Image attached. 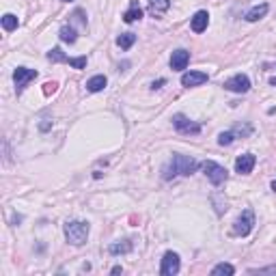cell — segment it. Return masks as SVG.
Returning a JSON list of instances; mask_svg holds the SVG:
<instances>
[{"mask_svg":"<svg viewBox=\"0 0 276 276\" xmlns=\"http://www.w3.org/2000/svg\"><path fill=\"white\" fill-rule=\"evenodd\" d=\"M270 84H272V86H276V78H272V80H270Z\"/></svg>","mask_w":276,"mask_h":276,"instance_id":"cell-30","label":"cell"},{"mask_svg":"<svg viewBox=\"0 0 276 276\" xmlns=\"http://www.w3.org/2000/svg\"><path fill=\"white\" fill-rule=\"evenodd\" d=\"M123 270H121V265H114V268H112V274H121Z\"/></svg>","mask_w":276,"mask_h":276,"instance_id":"cell-28","label":"cell"},{"mask_svg":"<svg viewBox=\"0 0 276 276\" xmlns=\"http://www.w3.org/2000/svg\"><path fill=\"white\" fill-rule=\"evenodd\" d=\"M69 65L76 67V69H84V67H86V56H76V58H69Z\"/></svg>","mask_w":276,"mask_h":276,"instance_id":"cell-24","label":"cell"},{"mask_svg":"<svg viewBox=\"0 0 276 276\" xmlns=\"http://www.w3.org/2000/svg\"><path fill=\"white\" fill-rule=\"evenodd\" d=\"M63 3H72V0H63Z\"/></svg>","mask_w":276,"mask_h":276,"instance_id":"cell-31","label":"cell"},{"mask_svg":"<svg viewBox=\"0 0 276 276\" xmlns=\"http://www.w3.org/2000/svg\"><path fill=\"white\" fill-rule=\"evenodd\" d=\"M272 190H274V192H276V179H274V181H272Z\"/></svg>","mask_w":276,"mask_h":276,"instance_id":"cell-29","label":"cell"},{"mask_svg":"<svg viewBox=\"0 0 276 276\" xmlns=\"http://www.w3.org/2000/svg\"><path fill=\"white\" fill-rule=\"evenodd\" d=\"M106 76H93L91 80H86V91H91V93H100L104 91V86H106Z\"/></svg>","mask_w":276,"mask_h":276,"instance_id":"cell-16","label":"cell"},{"mask_svg":"<svg viewBox=\"0 0 276 276\" xmlns=\"http://www.w3.org/2000/svg\"><path fill=\"white\" fill-rule=\"evenodd\" d=\"M270 11V5L268 3H263V5H257V7H252L248 13H246V22H259L261 17H265Z\"/></svg>","mask_w":276,"mask_h":276,"instance_id":"cell-13","label":"cell"},{"mask_svg":"<svg viewBox=\"0 0 276 276\" xmlns=\"http://www.w3.org/2000/svg\"><path fill=\"white\" fill-rule=\"evenodd\" d=\"M19 26V19L13 15V13H5L3 15V28L7 33H11V31H15V28Z\"/></svg>","mask_w":276,"mask_h":276,"instance_id":"cell-21","label":"cell"},{"mask_svg":"<svg viewBox=\"0 0 276 276\" xmlns=\"http://www.w3.org/2000/svg\"><path fill=\"white\" fill-rule=\"evenodd\" d=\"M173 125H175V130L181 132V134H201V123L190 121L186 114H175Z\"/></svg>","mask_w":276,"mask_h":276,"instance_id":"cell-8","label":"cell"},{"mask_svg":"<svg viewBox=\"0 0 276 276\" xmlns=\"http://www.w3.org/2000/svg\"><path fill=\"white\" fill-rule=\"evenodd\" d=\"M39 74L35 72V69H28V67H17L15 72H13V82H15V91H17V95H22V91L24 88L31 84L35 78H37Z\"/></svg>","mask_w":276,"mask_h":276,"instance_id":"cell-5","label":"cell"},{"mask_svg":"<svg viewBox=\"0 0 276 276\" xmlns=\"http://www.w3.org/2000/svg\"><path fill=\"white\" fill-rule=\"evenodd\" d=\"M48 61H52V63H69V56L61 50V48H52V50L48 52Z\"/></svg>","mask_w":276,"mask_h":276,"instance_id":"cell-19","label":"cell"},{"mask_svg":"<svg viewBox=\"0 0 276 276\" xmlns=\"http://www.w3.org/2000/svg\"><path fill=\"white\" fill-rule=\"evenodd\" d=\"M88 224L82 222V220H69L65 224V238L72 246H82L88 238Z\"/></svg>","mask_w":276,"mask_h":276,"instance_id":"cell-2","label":"cell"},{"mask_svg":"<svg viewBox=\"0 0 276 276\" xmlns=\"http://www.w3.org/2000/svg\"><path fill=\"white\" fill-rule=\"evenodd\" d=\"M222 86L226 88V91H231V93H248L250 91V80H248V76L238 74V76L229 78V80H224Z\"/></svg>","mask_w":276,"mask_h":276,"instance_id":"cell-7","label":"cell"},{"mask_svg":"<svg viewBox=\"0 0 276 276\" xmlns=\"http://www.w3.org/2000/svg\"><path fill=\"white\" fill-rule=\"evenodd\" d=\"M164 82H166V80H164V78H162V80H157V82H153V84H151V88H160V86H162Z\"/></svg>","mask_w":276,"mask_h":276,"instance_id":"cell-27","label":"cell"},{"mask_svg":"<svg viewBox=\"0 0 276 276\" xmlns=\"http://www.w3.org/2000/svg\"><path fill=\"white\" fill-rule=\"evenodd\" d=\"M130 250H132V242H127V240L114 242V244L108 246V252H110V255H127Z\"/></svg>","mask_w":276,"mask_h":276,"instance_id":"cell-17","label":"cell"},{"mask_svg":"<svg viewBox=\"0 0 276 276\" xmlns=\"http://www.w3.org/2000/svg\"><path fill=\"white\" fill-rule=\"evenodd\" d=\"M136 43V35L134 33H123L117 37V45L121 48V50H130V48Z\"/></svg>","mask_w":276,"mask_h":276,"instance_id":"cell-18","label":"cell"},{"mask_svg":"<svg viewBox=\"0 0 276 276\" xmlns=\"http://www.w3.org/2000/svg\"><path fill=\"white\" fill-rule=\"evenodd\" d=\"M190 63V52L188 50H175L171 54V69L173 72H181V69H186Z\"/></svg>","mask_w":276,"mask_h":276,"instance_id":"cell-10","label":"cell"},{"mask_svg":"<svg viewBox=\"0 0 276 276\" xmlns=\"http://www.w3.org/2000/svg\"><path fill=\"white\" fill-rule=\"evenodd\" d=\"M207 24H210V13L207 11H196L194 17H192V22H190L194 33H203L207 28Z\"/></svg>","mask_w":276,"mask_h":276,"instance_id":"cell-12","label":"cell"},{"mask_svg":"<svg viewBox=\"0 0 276 276\" xmlns=\"http://www.w3.org/2000/svg\"><path fill=\"white\" fill-rule=\"evenodd\" d=\"M201 169H203L205 177L214 186H220V183H224L226 179H229V173H226V169H224V166H220L218 162H214V160H205L201 164Z\"/></svg>","mask_w":276,"mask_h":276,"instance_id":"cell-3","label":"cell"},{"mask_svg":"<svg viewBox=\"0 0 276 276\" xmlns=\"http://www.w3.org/2000/svg\"><path fill=\"white\" fill-rule=\"evenodd\" d=\"M252 226H255V212L252 210H244L240 218L233 222L231 233L238 235V238H246V235L252 231Z\"/></svg>","mask_w":276,"mask_h":276,"instance_id":"cell-4","label":"cell"},{"mask_svg":"<svg viewBox=\"0 0 276 276\" xmlns=\"http://www.w3.org/2000/svg\"><path fill=\"white\" fill-rule=\"evenodd\" d=\"M212 274H214V276H220V274L233 276V274H235V268H233L231 263H218V265H216V268L212 270Z\"/></svg>","mask_w":276,"mask_h":276,"instance_id":"cell-22","label":"cell"},{"mask_svg":"<svg viewBox=\"0 0 276 276\" xmlns=\"http://www.w3.org/2000/svg\"><path fill=\"white\" fill-rule=\"evenodd\" d=\"M56 86H58L56 82H48V84H45V88H43V93H45V95H50V93H54V91H56Z\"/></svg>","mask_w":276,"mask_h":276,"instance_id":"cell-26","label":"cell"},{"mask_svg":"<svg viewBox=\"0 0 276 276\" xmlns=\"http://www.w3.org/2000/svg\"><path fill=\"white\" fill-rule=\"evenodd\" d=\"M181 268V263H179V255L169 250V252H164V257H162V265H160V274L162 276H175L177 272H179Z\"/></svg>","mask_w":276,"mask_h":276,"instance_id":"cell-6","label":"cell"},{"mask_svg":"<svg viewBox=\"0 0 276 276\" xmlns=\"http://www.w3.org/2000/svg\"><path fill=\"white\" fill-rule=\"evenodd\" d=\"M255 164H257V157H255L252 153H244L235 160V171H238L240 175H248V173H252Z\"/></svg>","mask_w":276,"mask_h":276,"instance_id":"cell-9","label":"cell"},{"mask_svg":"<svg viewBox=\"0 0 276 276\" xmlns=\"http://www.w3.org/2000/svg\"><path fill=\"white\" fill-rule=\"evenodd\" d=\"M169 7H171V0H149V13L155 17L169 11Z\"/></svg>","mask_w":276,"mask_h":276,"instance_id":"cell-15","label":"cell"},{"mask_svg":"<svg viewBox=\"0 0 276 276\" xmlns=\"http://www.w3.org/2000/svg\"><path fill=\"white\" fill-rule=\"evenodd\" d=\"M141 17H143V9L138 7L136 0H132V7L123 13V22L125 24H132V22H136V19H141Z\"/></svg>","mask_w":276,"mask_h":276,"instance_id":"cell-14","label":"cell"},{"mask_svg":"<svg viewBox=\"0 0 276 276\" xmlns=\"http://www.w3.org/2000/svg\"><path fill=\"white\" fill-rule=\"evenodd\" d=\"M58 37H61V41H65V43H76V39H78V35L72 26H63L61 31H58Z\"/></svg>","mask_w":276,"mask_h":276,"instance_id":"cell-20","label":"cell"},{"mask_svg":"<svg viewBox=\"0 0 276 276\" xmlns=\"http://www.w3.org/2000/svg\"><path fill=\"white\" fill-rule=\"evenodd\" d=\"M235 138H238V136H235V132L231 130V132H222V134H218V145H231L233 141H235Z\"/></svg>","mask_w":276,"mask_h":276,"instance_id":"cell-23","label":"cell"},{"mask_svg":"<svg viewBox=\"0 0 276 276\" xmlns=\"http://www.w3.org/2000/svg\"><path fill=\"white\" fill-rule=\"evenodd\" d=\"M207 82V74L205 72H186L183 76H181V84L183 86H201V84H205Z\"/></svg>","mask_w":276,"mask_h":276,"instance_id":"cell-11","label":"cell"},{"mask_svg":"<svg viewBox=\"0 0 276 276\" xmlns=\"http://www.w3.org/2000/svg\"><path fill=\"white\" fill-rule=\"evenodd\" d=\"M199 162L194 160V157L190 155H181V153H175L169 164L162 169V177L166 181L169 179H175V177H190L192 173H196V169H199Z\"/></svg>","mask_w":276,"mask_h":276,"instance_id":"cell-1","label":"cell"},{"mask_svg":"<svg viewBox=\"0 0 276 276\" xmlns=\"http://www.w3.org/2000/svg\"><path fill=\"white\" fill-rule=\"evenodd\" d=\"M252 274H265V272H268V274H276V265H272V268H259V270H250Z\"/></svg>","mask_w":276,"mask_h":276,"instance_id":"cell-25","label":"cell"}]
</instances>
